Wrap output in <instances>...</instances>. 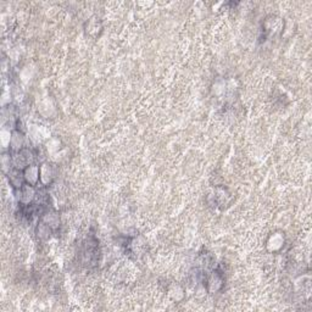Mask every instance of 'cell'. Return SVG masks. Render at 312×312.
Listing matches in <instances>:
<instances>
[{
	"mask_svg": "<svg viewBox=\"0 0 312 312\" xmlns=\"http://www.w3.org/2000/svg\"><path fill=\"white\" fill-rule=\"evenodd\" d=\"M16 191H17L16 196L17 199H19L21 205H29V204H32V201H33L37 196L36 188H34V186H31V184L24 183V186L17 188Z\"/></svg>",
	"mask_w": 312,
	"mask_h": 312,
	"instance_id": "cell-1",
	"label": "cell"
},
{
	"mask_svg": "<svg viewBox=\"0 0 312 312\" xmlns=\"http://www.w3.org/2000/svg\"><path fill=\"white\" fill-rule=\"evenodd\" d=\"M22 172H24V182L27 184L36 187V184L41 181V167L37 166V165H29L26 168L22 169Z\"/></svg>",
	"mask_w": 312,
	"mask_h": 312,
	"instance_id": "cell-2",
	"label": "cell"
},
{
	"mask_svg": "<svg viewBox=\"0 0 312 312\" xmlns=\"http://www.w3.org/2000/svg\"><path fill=\"white\" fill-rule=\"evenodd\" d=\"M10 149L14 150L15 153L17 151L22 150L24 148V136L21 133L20 131H14L11 133V137H10Z\"/></svg>",
	"mask_w": 312,
	"mask_h": 312,
	"instance_id": "cell-3",
	"label": "cell"
}]
</instances>
